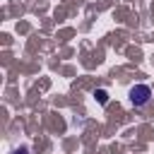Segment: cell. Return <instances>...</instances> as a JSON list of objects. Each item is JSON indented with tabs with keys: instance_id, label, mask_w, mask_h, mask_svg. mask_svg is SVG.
<instances>
[{
	"instance_id": "obj_1",
	"label": "cell",
	"mask_w": 154,
	"mask_h": 154,
	"mask_svg": "<svg viewBox=\"0 0 154 154\" xmlns=\"http://www.w3.org/2000/svg\"><path fill=\"white\" fill-rule=\"evenodd\" d=\"M152 101V89H149V84H135L132 89H130V103L135 106V108H142V106H147Z\"/></svg>"
},
{
	"instance_id": "obj_2",
	"label": "cell",
	"mask_w": 154,
	"mask_h": 154,
	"mask_svg": "<svg viewBox=\"0 0 154 154\" xmlns=\"http://www.w3.org/2000/svg\"><path fill=\"white\" fill-rule=\"evenodd\" d=\"M94 96L99 99V103H106V101H108V94H106L103 89H96V91H94Z\"/></svg>"
},
{
	"instance_id": "obj_3",
	"label": "cell",
	"mask_w": 154,
	"mask_h": 154,
	"mask_svg": "<svg viewBox=\"0 0 154 154\" xmlns=\"http://www.w3.org/2000/svg\"><path fill=\"white\" fill-rule=\"evenodd\" d=\"M12 154H26V147H22V149H14Z\"/></svg>"
}]
</instances>
